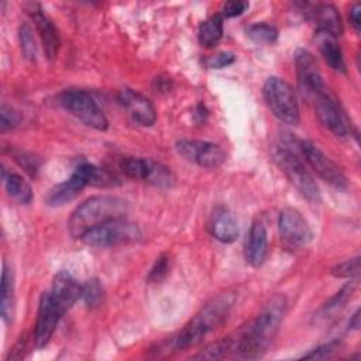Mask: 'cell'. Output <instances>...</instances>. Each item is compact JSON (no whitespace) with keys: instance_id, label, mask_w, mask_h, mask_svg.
Returning a JSON list of instances; mask_svg holds the SVG:
<instances>
[{"instance_id":"obj_22","label":"cell","mask_w":361,"mask_h":361,"mask_svg":"<svg viewBox=\"0 0 361 361\" xmlns=\"http://www.w3.org/2000/svg\"><path fill=\"white\" fill-rule=\"evenodd\" d=\"M316 41L319 45V51L322 54V56L324 58L326 63L336 72L338 73H345L347 66L344 62V56H343V51L336 39V37L326 34V32H320L316 31Z\"/></svg>"},{"instance_id":"obj_13","label":"cell","mask_w":361,"mask_h":361,"mask_svg":"<svg viewBox=\"0 0 361 361\" xmlns=\"http://www.w3.org/2000/svg\"><path fill=\"white\" fill-rule=\"evenodd\" d=\"M295 66L298 76V86L305 99H310L316 92L326 87L317 61L306 49H299L295 55Z\"/></svg>"},{"instance_id":"obj_39","label":"cell","mask_w":361,"mask_h":361,"mask_svg":"<svg viewBox=\"0 0 361 361\" xmlns=\"http://www.w3.org/2000/svg\"><path fill=\"white\" fill-rule=\"evenodd\" d=\"M348 18H350V23H351L353 28L355 30V32H360V28H361V6H360V4L355 3V4L350 8Z\"/></svg>"},{"instance_id":"obj_20","label":"cell","mask_w":361,"mask_h":361,"mask_svg":"<svg viewBox=\"0 0 361 361\" xmlns=\"http://www.w3.org/2000/svg\"><path fill=\"white\" fill-rule=\"evenodd\" d=\"M87 186L86 178L79 166L73 171L69 179L55 185L47 195L45 202L49 206H63L65 203L72 202L75 197L79 196V193Z\"/></svg>"},{"instance_id":"obj_21","label":"cell","mask_w":361,"mask_h":361,"mask_svg":"<svg viewBox=\"0 0 361 361\" xmlns=\"http://www.w3.org/2000/svg\"><path fill=\"white\" fill-rule=\"evenodd\" d=\"M310 8L306 11L309 20H312L317 31L330 34L333 37H340L343 34V23L341 17L337 11V8L333 4H316V6H309Z\"/></svg>"},{"instance_id":"obj_11","label":"cell","mask_w":361,"mask_h":361,"mask_svg":"<svg viewBox=\"0 0 361 361\" xmlns=\"http://www.w3.org/2000/svg\"><path fill=\"white\" fill-rule=\"evenodd\" d=\"M176 151L182 155L186 161L193 162L202 168H219L221 166L227 155L223 148L214 142L203 141V140H179L176 142Z\"/></svg>"},{"instance_id":"obj_12","label":"cell","mask_w":361,"mask_h":361,"mask_svg":"<svg viewBox=\"0 0 361 361\" xmlns=\"http://www.w3.org/2000/svg\"><path fill=\"white\" fill-rule=\"evenodd\" d=\"M65 312L55 303L49 290L42 292L38 305V316L34 329V344L37 348H44L54 336V331Z\"/></svg>"},{"instance_id":"obj_18","label":"cell","mask_w":361,"mask_h":361,"mask_svg":"<svg viewBox=\"0 0 361 361\" xmlns=\"http://www.w3.org/2000/svg\"><path fill=\"white\" fill-rule=\"evenodd\" d=\"M245 261L254 267H261L268 257V234L259 220H254L244 243Z\"/></svg>"},{"instance_id":"obj_23","label":"cell","mask_w":361,"mask_h":361,"mask_svg":"<svg viewBox=\"0 0 361 361\" xmlns=\"http://www.w3.org/2000/svg\"><path fill=\"white\" fill-rule=\"evenodd\" d=\"M0 312L6 323H10L14 316V275L11 268L4 262L1 271V288H0Z\"/></svg>"},{"instance_id":"obj_9","label":"cell","mask_w":361,"mask_h":361,"mask_svg":"<svg viewBox=\"0 0 361 361\" xmlns=\"http://www.w3.org/2000/svg\"><path fill=\"white\" fill-rule=\"evenodd\" d=\"M309 103L313 106L314 113L319 121L326 127L333 135L336 137H345L348 134V126L343 110L337 99L329 90V87H323L322 90L316 92L310 99Z\"/></svg>"},{"instance_id":"obj_41","label":"cell","mask_w":361,"mask_h":361,"mask_svg":"<svg viewBox=\"0 0 361 361\" xmlns=\"http://www.w3.org/2000/svg\"><path fill=\"white\" fill-rule=\"evenodd\" d=\"M155 82L158 83V85L155 86V89H157V90H169V89H171V80H169V79H166V78L164 79V78H161V76H159V78H157V79H155Z\"/></svg>"},{"instance_id":"obj_17","label":"cell","mask_w":361,"mask_h":361,"mask_svg":"<svg viewBox=\"0 0 361 361\" xmlns=\"http://www.w3.org/2000/svg\"><path fill=\"white\" fill-rule=\"evenodd\" d=\"M49 293L55 303L66 313L82 298V285L68 271H59L52 279Z\"/></svg>"},{"instance_id":"obj_25","label":"cell","mask_w":361,"mask_h":361,"mask_svg":"<svg viewBox=\"0 0 361 361\" xmlns=\"http://www.w3.org/2000/svg\"><path fill=\"white\" fill-rule=\"evenodd\" d=\"M223 17L219 14H214L213 17L204 20L199 25V42L202 47L213 48L219 44V41L223 37Z\"/></svg>"},{"instance_id":"obj_31","label":"cell","mask_w":361,"mask_h":361,"mask_svg":"<svg viewBox=\"0 0 361 361\" xmlns=\"http://www.w3.org/2000/svg\"><path fill=\"white\" fill-rule=\"evenodd\" d=\"M331 275L336 278L357 279L360 276V257L357 255L337 264L336 267L331 268Z\"/></svg>"},{"instance_id":"obj_27","label":"cell","mask_w":361,"mask_h":361,"mask_svg":"<svg viewBox=\"0 0 361 361\" xmlns=\"http://www.w3.org/2000/svg\"><path fill=\"white\" fill-rule=\"evenodd\" d=\"M233 348H234V340L231 337H224L221 340L207 344L203 350H200L196 355H193V358L195 360H219V358H223Z\"/></svg>"},{"instance_id":"obj_28","label":"cell","mask_w":361,"mask_h":361,"mask_svg":"<svg viewBox=\"0 0 361 361\" xmlns=\"http://www.w3.org/2000/svg\"><path fill=\"white\" fill-rule=\"evenodd\" d=\"M247 35L258 44H274L278 39V30L267 23H257L247 28Z\"/></svg>"},{"instance_id":"obj_26","label":"cell","mask_w":361,"mask_h":361,"mask_svg":"<svg viewBox=\"0 0 361 361\" xmlns=\"http://www.w3.org/2000/svg\"><path fill=\"white\" fill-rule=\"evenodd\" d=\"M357 288V279H350L348 283H345L334 296H331L320 309V313L326 317L327 314L336 313L337 310H340L341 307H344V305L347 303V300L351 298V295L354 293Z\"/></svg>"},{"instance_id":"obj_14","label":"cell","mask_w":361,"mask_h":361,"mask_svg":"<svg viewBox=\"0 0 361 361\" xmlns=\"http://www.w3.org/2000/svg\"><path fill=\"white\" fill-rule=\"evenodd\" d=\"M117 102L130 117V120L138 126L149 127L157 121V111L149 99L134 89H121L117 94Z\"/></svg>"},{"instance_id":"obj_2","label":"cell","mask_w":361,"mask_h":361,"mask_svg":"<svg viewBox=\"0 0 361 361\" xmlns=\"http://www.w3.org/2000/svg\"><path fill=\"white\" fill-rule=\"evenodd\" d=\"M235 302L233 292H224L207 302L182 329L178 334L164 341V350H186L203 341V338L219 329L227 319Z\"/></svg>"},{"instance_id":"obj_15","label":"cell","mask_w":361,"mask_h":361,"mask_svg":"<svg viewBox=\"0 0 361 361\" xmlns=\"http://www.w3.org/2000/svg\"><path fill=\"white\" fill-rule=\"evenodd\" d=\"M23 8L27 11V14L30 16L31 21L37 28V32L42 42L45 56L51 61L55 59L59 51V34L52 20L47 16L44 8L38 3H32V1L24 3Z\"/></svg>"},{"instance_id":"obj_36","label":"cell","mask_w":361,"mask_h":361,"mask_svg":"<svg viewBox=\"0 0 361 361\" xmlns=\"http://www.w3.org/2000/svg\"><path fill=\"white\" fill-rule=\"evenodd\" d=\"M248 3L243 1V0H230L226 1L221 7V13L220 16L223 18H231V17H237L241 16L247 8H248Z\"/></svg>"},{"instance_id":"obj_37","label":"cell","mask_w":361,"mask_h":361,"mask_svg":"<svg viewBox=\"0 0 361 361\" xmlns=\"http://www.w3.org/2000/svg\"><path fill=\"white\" fill-rule=\"evenodd\" d=\"M14 158H16V161H17L21 166H24L25 171L30 172L31 175H34V173L37 172V169H38V162H37V159L32 158L31 155H28V154L20 151V152L14 154Z\"/></svg>"},{"instance_id":"obj_35","label":"cell","mask_w":361,"mask_h":361,"mask_svg":"<svg viewBox=\"0 0 361 361\" xmlns=\"http://www.w3.org/2000/svg\"><path fill=\"white\" fill-rule=\"evenodd\" d=\"M235 61V55L233 52H217L204 59V65L209 69H221L224 66L231 65Z\"/></svg>"},{"instance_id":"obj_24","label":"cell","mask_w":361,"mask_h":361,"mask_svg":"<svg viewBox=\"0 0 361 361\" xmlns=\"http://www.w3.org/2000/svg\"><path fill=\"white\" fill-rule=\"evenodd\" d=\"M3 182L7 195L16 200L17 203L27 204L32 199V189L30 183L18 173L14 172H7L3 169Z\"/></svg>"},{"instance_id":"obj_32","label":"cell","mask_w":361,"mask_h":361,"mask_svg":"<svg viewBox=\"0 0 361 361\" xmlns=\"http://www.w3.org/2000/svg\"><path fill=\"white\" fill-rule=\"evenodd\" d=\"M341 345H343L341 341L333 340V341L322 344V345L316 347L314 350L303 354L302 358H305V360H326V358H331V357H334L340 351Z\"/></svg>"},{"instance_id":"obj_10","label":"cell","mask_w":361,"mask_h":361,"mask_svg":"<svg viewBox=\"0 0 361 361\" xmlns=\"http://www.w3.org/2000/svg\"><path fill=\"white\" fill-rule=\"evenodd\" d=\"M299 149L303 155L307 165L329 185H331L336 189L345 190L348 188V182L343 171L338 168V165L331 161L317 145H314L312 141H299Z\"/></svg>"},{"instance_id":"obj_5","label":"cell","mask_w":361,"mask_h":361,"mask_svg":"<svg viewBox=\"0 0 361 361\" xmlns=\"http://www.w3.org/2000/svg\"><path fill=\"white\" fill-rule=\"evenodd\" d=\"M274 158L289 179V182L305 199H307L309 202L320 200V192L313 176L309 173L296 151L290 148L289 141H285L275 148Z\"/></svg>"},{"instance_id":"obj_29","label":"cell","mask_w":361,"mask_h":361,"mask_svg":"<svg viewBox=\"0 0 361 361\" xmlns=\"http://www.w3.org/2000/svg\"><path fill=\"white\" fill-rule=\"evenodd\" d=\"M82 299L90 309L99 307L103 303L104 290L99 279H90L82 285Z\"/></svg>"},{"instance_id":"obj_8","label":"cell","mask_w":361,"mask_h":361,"mask_svg":"<svg viewBox=\"0 0 361 361\" xmlns=\"http://www.w3.org/2000/svg\"><path fill=\"white\" fill-rule=\"evenodd\" d=\"M120 169L131 179L144 180L158 188H171L175 182L171 169L151 158L126 157L120 161Z\"/></svg>"},{"instance_id":"obj_16","label":"cell","mask_w":361,"mask_h":361,"mask_svg":"<svg viewBox=\"0 0 361 361\" xmlns=\"http://www.w3.org/2000/svg\"><path fill=\"white\" fill-rule=\"evenodd\" d=\"M278 228L281 237L295 245H306L313 237L309 223L295 207H285L281 210Z\"/></svg>"},{"instance_id":"obj_34","label":"cell","mask_w":361,"mask_h":361,"mask_svg":"<svg viewBox=\"0 0 361 361\" xmlns=\"http://www.w3.org/2000/svg\"><path fill=\"white\" fill-rule=\"evenodd\" d=\"M169 272V255L168 254H161L157 261L154 262L148 276H147V281L149 283H158L161 282Z\"/></svg>"},{"instance_id":"obj_4","label":"cell","mask_w":361,"mask_h":361,"mask_svg":"<svg viewBox=\"0 0 361 361\" xmlns=\"http://www.w3.org/2000/svg\"><path fill=\"white\" fill-rule=\"evenodd\" d=\"M142 238L141 228L131 220L124 217L111 219L97 227L86 231L82 235V241L86 245L106 248L118 247L138 243Z\"/></svg>"},{"instance_id":"obj_38","label":"cell","mask_w":361,"mask_h":361,"mask_svg":"<svg viewBox=\"0 0 361 361\" xmlns=\"http://www.w3.org/2000/svg\"><path fill=\"white\" fill-rule=\"evenodd\" d=\"M27 344H28V336L23 334L18 341L16 343V345L13 347V350L10 351L7 360H21L25 357L27 353Z\"/></svg>"},{"instance_id":"obj_6","label":"cell","mask_w":361,"mask_h":361,"mask_svg":"<svg viewBox=\"0 0 361 361\" xmlns=\"http://www.w3.org/2000/svg\"><path fill=\"white\" fill-rule=\"evenodd\" d=\"M262 94L268 109L279 121L289 126L299 124L300 111L296 94L286 80L278 76H269L264 83Z\"/></svg>"},{"instance_id":"obj_19","label":"cell","mask_w":361,"mask_h":361,"mask_svg":"<svg viewBox=\"0 0 361 361\" xmlns=\"http://www.w3.org/2000/svg\"><path fill=\"white\" fill-rule=\"evenodd\" d=\"M212 235L224 244H231L238 237V224L233 212L226 206H216L209 219Z\"/></svg>"},{"instance_id":"obj_3","label":"cell","mask_w":361,"mask_h":361,"mask_svg":"<svg viewBox=\"0 0 361 361\" xmlns=\"http://www.w3.org/2000/svg\"><path fill=\"white\" fill-rule=\"evenodd\" d=\"M128 202L123 197L113 195L92 196L79 204L71 214L68 221L69 234L73 238H82V235L103 224L111 219L124 217L128 212Z\"/></svg>"},{"instance_id":"obj_33","label":"cell","mask_w":361,"mask_h":361,"mask_svg":"<svg viewBox=\"0 0 361 361\" xmlns=\"http://www.w3.org/2000/svg\"><path fill=\"white\" fill-rule=\"evenodd\" d=\"M23 120V116L18 110L8 104H1L0 109V130L1 133L16 128Z\"/></svg>"},{"instance_id":"obj_30","label":"cell","mask_w":361,"mask_h":361,"mask_svg":"<svg viewBox=\"0 0 361 361\" xmlns=\"http://www.w3.org/2000/svg\"><path fill=\"white\" fill-rule=\"evenodd\" d=\"M18 39H20V47H21L23 55L28 61H35V58H37V44H35L32 28L27 23L20 25Z\"/></svg>"},{"instance_id":"obj_40","label":"cell","mask_w":361,"mask_h":361,"mask_svg":"<svg viewBox=\"0 0 361 361\" xmlns=\"http://www.w3.org/2000/svg\"><path fill=\"white\" fill-rule=\"evenodd\" d=\"M207 114H209V111H207V109H206V106L204 104H202V103H199L197 106H196V118H197V121L199 123H204V120L207 118Z\"/></svg>"},{"instance_id":"obj_1","label":"cell","mask_w":361,"mask_h":361,"mask_svg":"<svg viewBox=\"0 0 361 361\" xmlns=\"http://www.w3.org/2000/svg\"><path fill=\"white\" fill-rule=\"evenodd\" d=\"M286 312L283 295H274L257 314V317L241 331L234 350L240 358L255 360L262 357L278 334Z\"/></svg>"},{"instance_id":"obj_42","label":"cell","mask_w":361,"mask_h":361,"mask_svg":"<svg viewBox=\"0 0 361 361\" xmlns=\"http://www.w3.org/2000/svg\"><path fill=\"white\" fill-rule=\"evenodd\" d=\"M348 326H350L351 329H354V330H358V329H360V309L355 310V313L353 314V317H351Z\"/></svg>"},{"instance_id":"obj_7","label":"cell","mask_w":361,"mask_h":361,"mask_svg":"<svg viewBox=\"0 0 361 361\" xmlns=\"http://www.w3.org/2000/svg\"><path fill=\"white\" fill-rule=\"evenodd\" d=\"M59 104L80 120L85 126L97 131H106L109 120L90 93L82 89H66L59 94Z\"/></svg>"}]
</instances>
